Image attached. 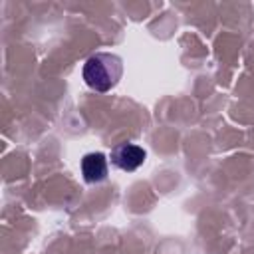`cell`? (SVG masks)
I'll return each instance as SVG.
<instances>
[{"instance_id": "cell-1", "label": "cell", "mask_w": 254, "mask_h": 254, "mask_svg": "<svg viewBox=\"0 0 254 254\" xmlns=\"http://www.w3.org/2000/svg\"><path fill=\"white\" fill-rule=\"evenodd\" d=\"M121 73H123L121 58L109 52H97L89 56L81 69L83 81L87 83V87H91L97 93L111 91L119 83Z\"/></svg>"}, {"instance_id": "cell-2", "label": "cell", "mask_w": 254, "mask_h": 254, "mask_svg": "<svg viewBox=\"0 0 254 254\" xmlns=\"http://www.w3.org/2000/svg\"><path fill=\"white\" fill-rule=\"evenodd\" d=\"M145 159H147V153L137 143H119L111 149V155H109L111 165L125 173L137 171L145 163Z\"/></svg>"}, {"instance_id": "cell-3", "label": "cell", "mask_w": 254, "mask_h": 254, "mask_svg": "<svg viewBox=\"0 0 254 254\" xmlns=\"http://www.w3.org/2000/svg\"><path fill=\"white\" fill-rule=\"evenodd\" d=\"M79 167H81L83 181L87 185L103 183L107 179V175H109V159L103 153H87V155H83Z\"/></svg>"}]
</instances>
